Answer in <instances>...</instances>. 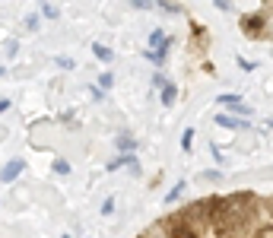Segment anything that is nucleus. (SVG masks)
<instances>
[{
    "mask_svg": "<svg viewBox=\"0 0 273 238\" xmlns=\"http://www.w3.org/2000/svg\"><path fill=\"white\" fill-rule=\"evenodd\" d=\"M54 172H57V175H70V162H67V159H57V162H54Z\"/></svg>",
    "mask_w": 273,
    "mask_h": 238,
    "instance_id": "13",
    "label": "nucleus"
},
{
    "mask_svg": "<svg viewBox=\"0 0 273 238\" xmlns=\"http://www.w3.org/2000/svg\"><path fill=\"white\" fill-rule=\"evenodd\" d=\"M149 48L156 51L162 61L169 57V48H172V42H169V35H165L162 29H152V35H149Z\"/></svg>",
    "mask_w": 273,
    "mask_h": 238,
    "instance_id": "3",
    "label": "nucleus"
},
{
    "mask_svg": "<svg viewBox=\"0 0 273 238\" xmlns=\"http://www.w3.org/2000/svg\"><path fill=\"white\" fill-rule=\"evenodd\" d=\"M61 238H70V235H61Z\"/></svg>",
    "mask_w": 273,
    "mask_h": 238,
    "instance_id": "24",
    "label": "nucleus"
},
{
    "mask_svg": "<svg viewBox=\"0 0 273 238\" xmlns=\"http://www.w3.org/2000/svg\"><path fill=\"white\" fill-rule=\"evenodd\" d=\"M92 54H96L102 64H111V57H114V54H111V48H108V45H102V42H92Z\"/></svg>",
    "mask_w": 273,
    "mask_h": 238,
    "instance_id": "6",
    "label": "nucleus"
},
{
    "mask_svg": "<svg viewBox=\"0 0 273 238\" xmlns=\"http://www.w3.org/2000/svg\"><path fill=\"white\" fill-rule=\"evenodd\" d=\"M99 86H102V89H111V86H114V76H111V73H102V76H99Z\"/></svg>",
    "mask_w": 273,
    "mask_h": 238,
    "instance_id": "15",
    "label": "nucleus"
},
{
    "mask_svg": "<svg viewBox=\"0 0 273 238\" xmlns=\"http://www.w3.org/2000/svg\"><path fill=\"white\" fill-rule=\"evenodd\" d=\"M191 143H194V130L187 127L184 134H181V149H184V152H191Z\"/></svg>",
    "mask_w": 273,
    "mask_h": 238,
    "instance_id": "12",
    "label": "nucleus"
},
{
    "mask_svg": "<svg viewBox=\"0 0 273 238\" xmlns=\"http://www.w3.org/2000/svg\"><path fill=\"white\" fill-rule=\"evenodd\" d=\"M159 10L162 13H172V16H184V7L178 0H159Z\"/></svg>",
    "mask_w": 273,
    "mask_h": 238,
    "instance_id": "7",
    "label": "nucleus"
},
{
    "mask_svg": "<svg viewBox=\"0 0 273 238\" xmlns=\"http://www.w3.org/2000/svg\"><path fill=\"white\" fill-rule=\"evenodd\" d=\"M121 165H137V159H134V156H130V152H124V156H118V159H114V162L108 165V169L114 172V169H121Z\"/></svg>",
    "mask_w": 273,
    "mask_h": 238,
    "instance_id": "10",
    "label": "nucleus"
},
{
    "mask_svg": "<svg viewBox=\"0 0 273 238\" xmlns=\"http://www.w3.org/2000/svg\"><path fill=\"white\" fill-rule=\"evenodd\" d=\"M57 67H61V70H73L76 64H73V61H70V57H57Z\"/></svg>",
    "mask_w": 273,
    "mask_h": 238,
    "instance_id": "16",
    "label": "nucleus"
},
{
    "mask_svg": "<svg viewBox=\"0 0 273 238\" xmlns=\"http://www.w3.org/2000/svg\"><path fill=\"white\" fill-rule=\"evenodd\" d=\"M152 86H156V89H162V92H159V99H162V108H172V105L178 102V89H175V83H172L169 76L156 73V76H152Z\"/></svg>",
    "mask_w": 273,
    "mask_h": 238,
    "instance_id": "2",
    "label": "nucleus"
},
{
    "mask_svg": "<svg viewBox=\"0 0 273 238\" xmlns=\"http://www.w3.org/2000/svg\"><path fill=\"white\" fill-rule=\"evenodd\" d=\"M111 210H114V200L108 197V200H105V204H102V216H111Z\"/></svg>",
    "mask_w": 273,
    "mask_h": 238,
    "instance_id": "18",
    "label": "nucleus"
},
{
    "mask_svg": "<svg viewBox=\"0 0 273 238\" xmlns=\"http://www.w3.org/2000/svg\"><path fill=\"white\" fill-rule=\"evenodd\" d=\"M239 67L245 70V73H251V70H254V64H251V61H245V57H239Z\"/></svg>",
    "mask_w": 273,
    "mask_h": 238,
    "instance_id": "20",
    "label": "nucleus"
},
{
    "mask_svg": "<svg viewBox=\"0 0 273 238\" xmlns=\"http://www.w3.org/2000/svg\"><path fill=\"white\" fill-rule=\"evenodd\" d=\"M216 102H219V105H225V108H235V111H239V114H245V117H251V108H248V105H245V102H242L235 92H222Z\"/></svg>",
    "mask_w": 273,
    "mask_h": 238,
    "instance_id": "4",
    "label": "nucleus"
},
{
    "mask_svg": "<svg viewBox=\"0 0 273 238\" xmlns=\"http://www.w3.org/2000/svg\"><path fill=\"white\" fill-rule=\"evenodd\" d=\"M130 7H137V10H149V7H152V0H130Z\"/></svg>",
    "mask_w": 273,
    "mask_h": 238,
    "instance_id": "17",
    "label": "nucleus"
},
{
    "mask_svg": "<svg viewBox=\"0 0 273 238\" xmlns=\"http://www.w3.org/2000/svg\"><path fill=\"white\" fill-rule=\"evenodd\" d=\"M26 29H38V16H29L26 19Z\"/></svg>",
    "mask_w": 273,
    "mask_h": 238,
    "instance_id": "22",
    "label": "nucleus"
},
{
    "mask_svg": "<svg viewBox=\"0 0 273 238\" xmlns=\"http://www.w3.org/2000/svg\"><path fill=\"white\" fill-rule=\"evenodd\" d=\"M42 13L48 16V19H57L61 13H57V7H51V4H42Z\"/></svg>",
    "mask_w": 273,
    "mask_h": 238,
    "instance_id": "14",
    "label": "nucleus"
},
{
    "mask_svg": "<svg viewBox=\"0 0 273 238\" xmlns=\"http://www.w3.org/2000/svg\"><path fill=\"white\" fill-rule=\"evenodd\" d=\"M4 111H10V99H0V114Z\"/></svg>",
    "mask_w": 273,
    "mask_h": 238,
    "instance_id": "23",
    "label": "nucleus"
},
{
    "mask_svg": "<svg viewBox=\"0 0 273 238\" xmlns=\"http://www.w3.org/2000/svg\"><path fill=\"white\" fill-rule=\"evenodd\" d=\"M22 169H26V162H22V159H13V162H10V165H7L4 172H0V181H4V184L16 181V178L22 175Z\"/></svg>",
    "mask_w": 273,
    "mask_h": 238,
    "instance_id": "5",
    "label": "nucleus"
},
{
    "mask_svg": "<svg viewBox=\"0 0 273 238\" xmlns=\"http://www.w3.org/2000/svg\"><path fill=\"white\" fill-rule=\"evenodd\" d=\"M216 7H219V10H225V13H229V10H232V0H216Z\"/></svg>",
    "mask_w": 273,
    "mask_h": 238,
    "instance_id": "21",
    "label": "nucleus"
},
{
    "mask_svg": "<svg viewBox=\"0 0 273 238\" xmlns=\"http://www.w3.org/2000/svg\"><path fill=\"white\" fill-rule=\"evenodd\" d=\"M89 92H92V99H96V102H102V99H105V89H102V86H92Z\"/></svg>",
    "mask_w": 273,
    "mask_h": 238,
    "instance_id": "19",
    "label": "nucleus"
},
{
    "mask_svg": "<svg viewBox=\"0 0 273 238\" xmlns=\"http://www.w3.org/2000/svg\"><path fill=\"white\" fill-rule=\"evenodd\" d=\"M140 238H273V197L239 190L229 197L194 200L149 225Z\"/></svg>",
    "mask_w": 273,
    "mask_h": 238,
    "instance_id": "1",
    "label": "nucleus"
},
{
    "mask_svg": "<svg viewBox=\"0 0 273 238\" xmlns=\"http://www.w3.org/2000/svg\"><path fill=\"white\" fill-rule=\"evenodd\" d=\"M114 146L121 149V152H130V149H137V140H134V137H118Z\"/></svg>",
    "mask_w": 273,
    "mask_h": 238,
    "instance_id": "9",
    "label": "nucleus"
},
{
    "mask_svg": "<svg viewBox=\"0 0 273 238\" xmlns=\"http://www.w3.org/2000/svg\"><path fill=\"white\" fill-rule=\"evenodd\" d=\"M216 124L225 127V130H239V127H245V121H235L232 114H216Z\"/></svg>",
    "mask_w": 273,
    "mask_h": 238,
    "instance_id": "8",
    "label": "nucleus"
},
{
    "mask_svg": "<svg viewBox=\"0 0 273 238\" xmlns=\"http://www.w3.org/2000/svg\"><path fill=\"white\" fill-rule=\"evenodd\" d=\"M184 187H187L184 181H178V184H175V187L169 190V194H165V200H169V204H175V200H178V197H181V194H184Z\"/></svg>",
    "mask_w": 273,
    "mask_h": 238,
    "instance_id": "11",
    "label": "nucleus"
}]
</instances>
